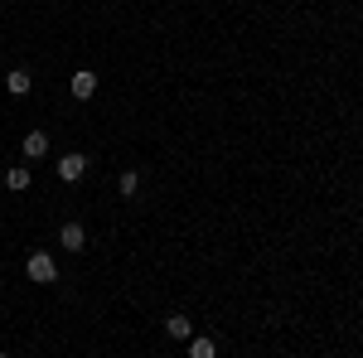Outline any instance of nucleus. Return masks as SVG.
I'll return each instance as SVG.
<instances>
[{
	"mask_svg": "<svg viewBox=\"0 0 363 358\" xmlns=\"http://www.w3.org/2000/svg\"><path fill=\"white\" fill-rule=\"evenodd\" d=\"M189 358H218V344H213L208 334H194V339H189Z\"/></svg>",
	"mask_w": 363,
	"mask_h": 358,
	"instance_id": "0eeeda50",
	"label": "nucleus"
},
{
	"mask_svg": "<svg viewBox=\"0 0 363 358\" xmlns=\"http://www.w3.org/2000/svg\"><path fill=\"white\" fill-rule=\"evenodd\" d=\"M29 83H34V78H29V68H10V78H5V87H10L15 97H25Z\"/></svg>",
	"mask_w": 363,
	"mask_h": 358,
	"instance_id": "1a4fd4ad",
	"label": "nucleus"
},
{
	"mask_svg": "<svg viewBox=\"0 0 363 358\" xmlns=\"http://www.w3.org/2000/svg\"><path fill=\"white\" fill-rule=\"evenodd\" d=\"M49 155V136L44 131H29L25 136V160H44Z\"/></svg>",
	"mask_w": 363,
	"mask_h": 358,
	"instance_id": "423d86ee",
	"label": "nucleus"
},
{
	"mask_svg": "<svg viewBox=\"0 0 363 358\" xmlns=\"http://www.w3.org/2000/svg\"><path fill=\"white\" fill-rule=\"evenodd\" d=\"M83 174H87V155H78V150L73 155H58V179L63 184H78Z\"/></svg>",
	"mask_w": 363,
	"mask_h": 358,
	"instance_id": "f03ea898",
	"label": "nucleus"
},
{
	"mask_svg": "<svg viewBox=\"0 0 363 358\" xmlns=\"http://www.w3.org/2000/svg\"><path fill=\"white\" fill-rule=\"evenodd\" d=\"M5 189H10V194H25V189H29V169H25V165L5 169Z\"/></svg>",
	"mask_w": 363,
	"mask_h": 358,
	"instance_id": "6e6552de",
	"label": "nucleus"
},
{
	"mask_svg": "<svg viewBox=\"0 0 363 358\" xmlns=\"http://www.w3.org/2000/svg\"><path fill=\"white\" fill-rule=\"evenodd\" d=\"M68 92H73L78 102H87V97L97 92V73H92V68H78V73H73V83H68Z\"/></svg>",
	"mask_w": 363,
	"mask_h": 358,
	"instance_id": "7ed1b4c3",
	"label": "nucleus"
},
{
	"mask_svg": "<svg viewBox=\"0 0 363 358\" xmlns=\"http://www.w3.org/2000/svg\"><path fill=\"white\" fill-rule=\"evenodd\" d=\"M116 189H121V194H126V198H131V194L140 189V174H136V169H126V174L116 179Z\"/></svg>",
	"mask_w": 363,
	"mask_h": 358,
	"instance_id": "9d476101",
	"label": "nucleus"
},
{
	"mask_svg": "<svg viewBox=\"0 0 363 358\" xmlns=\"http://www.w3.org/2000/svg\"><path fill=\"white\" fill-rule=\"evenodd\" d=\"M25 276H29V281H39V286H54V281H58V262L49 257V252H29V257H25Z\"/></svg>",
	"mask_w": 363,
	"mask_h": 358,
	"instance_id": "f257e3e1",
	"label": "nucleus"
},
{
	"mask_svg": "<svg viewBox=\"0 0 363 358\" xmlns=\"http://www.w3.org/2000/svg\"><path fill=\"white\" fill-rule=\"evenodd\" d=\"M58 242H63V252H83L87 247L83 223H63V228H58Z\"/></svg>",
	"mask_w": 363,
	"mask_h": 358,
	"instance_id": "20e7f679",
	"label": "nucleus"
},
{
	"mask_svg": "<svg viewBox=\"0 0 363 358\" xmlns=\"http://www.w3.org/2000/svg\"><path fill=\"white\" fill-rule=\"evenodd\" d=\"M0 358H10V354H0Z\"/></svg>",
	"mask_w": 363,
	"mask_h": 358,
	"instance_id": "9b49d317",
	"label": "nucleus"
},
{
	"mask_svg": "<svg viewBox=\"0 0 363 358\" xmlns=\"http://www.w3.org/2000/svg\"><path fill=\"white\" fill-rule=\"evenodd\" d=\"M165 334H169V339H179V344H189V339H194V320H189V315H169Z\"/></svg>",
	"mask_w": 363,
	"mask_h": 358,
	"instance_id": "39448f33",
	"label": "nucleus"
}]
</instances>
